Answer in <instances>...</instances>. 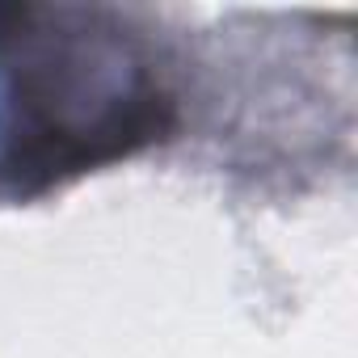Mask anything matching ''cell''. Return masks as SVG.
Instances as JSON below:
<instances>
[{"mask_svg":"<svg viewBox=\"0 0 358 358\" xmlns=\"http://www.w3.org/2000/svg\"><path fill=\"white\" fill-rule=\"evenodd\" d=\"M177 127L152 38L101 5H0V199H38Z\"/></svg>","mask_w":358,"mask_h":358,"instance_id":"cell-1","label":"cell"}]
</instances>
